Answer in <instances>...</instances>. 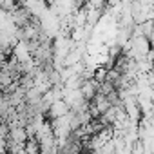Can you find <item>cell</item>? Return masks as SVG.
I'll use <instances>...</instances> for the list:
<instances>
[{"instance_id": "6da1fadb", "label": "cell", "mask_w": 154, "mask_h": 154, "mask_svg": "<svg viewBox=\"0 0 154 154\" xmlns=\"http://www.w3.org/2000/svg\"><path fill=\"white\" fill-rule=\"evenodd\" d=\"M69 112H71V105H69L63 98H58V100H54V102H53V105H51V109H49V112H47V116H45V118L54 120V118L65 116V114H69Z\"/></svg>"}]
</instances>
